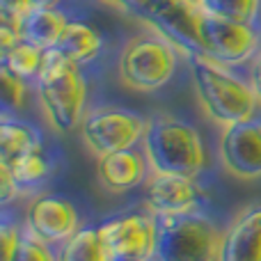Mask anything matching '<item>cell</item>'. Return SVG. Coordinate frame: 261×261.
I'll use <instances>...</instances> for the list:
<instances>
[{
    "instance_id": "obj_1",
    "label": "cell",
    "mask_w": 261,
    "mask_h": 261,
    "mask_svg": "<svg viewBox=\"0 0 261 261\" xmlns=\"http://www.w3.org/2000/svg\"><path fill=\"white\" fill-rule=\"evenodd\" d=\"M186 60L199 106L211 122L229 126L257 117L261 101L250 83L241 81L206 55H186Z\"/></svg>"
},
{
    "instance_id": "obj_2",
    "label": "cell",
    "mask_w": 261,
    "mask_h": 261,
    "mask_svg": "<svg viewBox=\"0 0 261 261\" xmlns=\"http://www.w3.org/2000/svg\"><path fill=\"white\" fill-rule=\"evenodd\" d=\"M35 85L50 126L60 133H71L85 117L87 83L81 67L73 64L60 48H48L44 50Z\"/></svg>"
},
{
    "instance_id": "obj_3",
    "label": "cell",
    "mask_w": 261,
    "mask_h": 261,
    "mask_svg": "<svg viewBox=\"0 0 261 261\" xmlns=\"http://www.w3.org/2000/svg\"><path fill=\"white\" fill-rule=\"evenodd\" d=\"M149 172L197 176L206 165L199 130L174 115H151L142 138Z\"/></svg>"
},
{
    "instance_id": "obj_4",
    "label": "cell",
    "mask_w": 261,
    "mask_h": 261,
    "mask_svg": "<svg viewBox=\"0 0 261 261\" xmlns=\"http://www.w3.org/2000/svg\"><path fill=\"white\" fill-rule=\"evenodd\" d=\"M151 261H218L222 234L202 211L153 216Z\"/></svg>"
},
{
    "instance_id": "obj_5",
    "label": "cell",
    "mask_w": 261,
    "mask_h": 261,
    "mask_svg": "<svg viewBox=\"0 0 261 261\" xmlns=\"http://www.w3.org/2000/svg\"><path fill=\"white\" fill-rule=\"evenodd\" d=\"M176 46L161 32H140L128 39L117 62L119 81L130 90L153 92L172 81L179 64Z\"/></svg>"
},
{
    "instance_id": "obj_6",
    "label": "cell",
    "mask_w": 261,
    "mask_h": 261,
    "mask_svg": "<svg viewBox=\"0 0 261 261\" xmlns=\"http://www.w3.org/2000/svg\"><path fill=\"white\" fill-rule=\"evenodd\" d=\"M199 37L202 53L222 67H241L245 62H252L261 46V37L254 25L227 21L206 14L204 9L199 18Z\"/></svg>"
},
{
    "instance_id": "obj_7",
    "label": "cell",
    "mask_w": 261,
    "mask_h": 261,
    "mask_svg": "<svg viewBox=\"0 0 261 261\" xmlns=\"http://www.w3.org/2000/svg\"><path fill=\"white\" fill-rule=\"evenodd\" d=\"M144 130L147 119L124 108H96L81 122L83 140L96 156L138 147V142L144 138Z\"/></svg>"
},
{
    "instance_id": "obj_8",
    "label": "cell",
    "mask_w": 261,
    "mask_h": 261,
    "mask_svg": "<svg viewBox=\"0 0 261 261\" xmlns=\"http://www.w3.org/2000/svg\"><path fill=\"white\" fill-rule=\"evenodd\" d=\"M202 7L190 0H151L144 21L172 41L184 55H204L199 37Z\"/></svg>"
},
{
    "instance_id": "obj_9",
    "label": "cell",
    "mask_w": 261,
    "mask_h": 261,
    "mask_svg": "<svg viewBox=\"0 0 261 261\" xmlns=\"http://www.w3.org/2000/svg\"><path fill=\"white\" fill-rule=\"evenodd\" d=\"M220 163L236 179H261V122L257 117L222 126Z\"/></svg>"
},
{
    "instance_id": "obj_10",
    "label": "cell",
    "mask_w": 261,
    "mask_h": 261,
    "mask_svg": "<svg viewBox=\"0 0 261 261\" xmlns=\"http://www.w3.org/2000/svg\"><path fill=\"white\" fill-rule=\"evenodd\" d=\"M147 208L153 216H174V213H195L204 202V193L195 176L163 174L151 172L147 179Z\"/></svg>"
},
{
    "instance_id": "obj_11",
    "label": "cell",
    "mask_w": 261,
    "mask_h": 261,
    "mask_svg": "<svg viewBox=\"0 0 261 261\" xmlns=\"http://www.w3.org/2000/svg\"><path fill=\"white\" fill-rule=\"evenodd\" d=\"M110 257H149L153 252L156 222L153 213H128L99 225Z\"/></svg>"
},
{
    "instance_id": "obj_12",
    "label": "cell",
    "mask_w": 261,
    "mask_h": 261,
    "mask_svg": "<svg viewBox=\"0 0 261 261\" xmlns=\"http://www.w3.org/2000/svg\"><path fill=\"white\" fill-rule=\"evenodd\" d=\"M25 229L48 245L64 243L81 229L76 206L58 195L37 197L25 211Z\"/></svg>"
},
{
    "instance_id": "obj_13",
    "label": "cell",
    "mask_w": 261,
    "mask_h": 261,
    "mask_svg": "<svg viewBox=\"0 0 261 261\" xmlns=\"http://www.w3.org/2000/svg\"><path fill=\"white\" fill-rule=\"evenodd\" d=\"M147 156L140 153L135 147L119 149V151L101 153L96 161V179L101 188L108 193L122 195L133 190L147 179Z\"/></svg>"
},
{
    "instance_id": "obj_14",
    "label": "cell",
    "mask_w": 261,
    "mask_h": 261,
    "mask_svg": "<svg viewBox=\"0 0 261 261\" xmlns=\"http://www.w3.org/2000/svg\"><path fill=\"white\" fill-rule=\"evenodd\" d=\"M218 261H261V204L243 208L222 231Z\"/></svg>"
},
{
    "instance_id": "obj_15",
    "label": "cell",
    "mask_w": 261,
    "mask_h": 261,
    "mask_svg": "<svg viewBox=\"0 0 261 261\" xmlns=\"http://www.w3.org/2000/svg\"><path fill=\"white\" fill-rule=\"evenodd\" d=\"M67 16L58 7H32L18 21L21 39L41 50L55 48L67 28Z\"/></svg>"
},
{
    "instance_id": "obj_16",
    "label": "cell",
    "mask_w": 261,
    "mask_h": 261,
    "mask_svg": "<svg viewBox=\"0 0 261 261\" xmlns=\"http://www.w3.org/2000/svg\"><path fill=\"white\" fill-rule=\"evenodd\" d=\"M41 147H44V140H41L39 128L5 113L0 122V165H9L23 153L41 151Z\"/></svg>"
},
{
    "instance_id": "obj_17",
    "label": "cell",
    "mask_w": 261,
    "mask_h": 261,
    "mask_svg": "<svg viewBox=\"0 0 261 261\" xmlns=\"http://www.w3.org/2000/svg\"><path fill=\"white\" fill-rule=\"evenodd\" d=\"M101 46H103V39L94 25L85 21H69L55 48L62 50L73 64L87 67L99 58Z\"/></svg>"
},
{
    "instance_id": "obj_18",
    "label": "cell",
    "mask_w": 261,
    "mask_h": 261,
    "mask_svg": "<svg viewBox=\"0 0 261 261\" xmlns=\"http://www.w3.org/2000/svg\"><path fill=\"white\" fill-rule=\"evenodd\" d=\"M58 261H110L99 227H81L60 248Z\"/></svg>"
},
{
    "instance_id": "obj_19",
    "label": "cell",
    "mask_w": 261,
    "mask_h": 261,
    "mask_svg": "<svg viewBox=\"0 0 261 261\" xmlns=\"http://www.w3.org/2000/svg\"><path fill=\"white\" fill-rule=\"evenodd\" d=\"M41 60H44V50L21 39L9 50H5L3 58H0V64L7 67L9 71H14L16 76L25 78V81H35L41 69Z\"/></svg>"
},
{
    "instance_id": "obj_20",
    "label": "cell",
    "mask_w": 261,
    "mask_h": 261,
    "mask_svg": "<svg viewBox=\"0 0 261 261\" xmlns=\"http://www.w3.org/2000/svg\"><path fill=\"white\" fill-rule=\"evenodd\" d=\"M261 0H204L202 9L213 16L227 18V21L236 23H248L254 25L259 16Z\"/></svg>"
},
{
    "instance_id": "obj_21",
    "label": "cell",
    "mask_w": 261,
    "mask_h": 261,
    "mask_svg": "<svg viewBox=\"0 0 261 261\" xmlns=\"http://www.w3.org/2000/svg\"><path fill=\"white\" fill-rule=\"evenodd\" d=\"M9 172L12 176L18 181L21 188H28V186H37L39 181H44L50 172V165L46 161L44 151H30V153H23L18 156L16 161H12L9 165Z\"/></svg>"
},
{
    "instance_id": "obj_22",
    "label": "cell",
    "mask_w": 261,
    "mask_h": 261,
    "mask_svg": "<svg viewBox=\"0 0 261 261\" xmlns=\"http://www.w3.org/2000/svg\"><path fill=\"white\" fill-rule=\"evenodd\" d=\"M0 87H3L5 113H18L28 101V83L25 78L16 76L7 67L0 64Z\"/></svg>"
},
{
    "instance_id": "obj_23",
    "label": "cell",
    "mask_w": 261,
    "mask_h": 261,
    "mask_svg": "<svg viewBox=\"0 0 261 261\" xmlns=\"http://www.w3.org/2000/svg\"><path fill=\"white\" fill-rule=\"evenodd\" d=\"M14 261H58V259L53 257L48 243H44L41 239H37L35 234H30V231L25 229Z\"/></svg>"
},
{
    "instance_id": "obj_24",
    "label": "cell",
    "mask_w": 261,
    "mask_h": 261,
    "mask_svg": "<svg viewBox=\"0 0 261 261\" xmlns=\"http://www.w3.org/2000/svg\"><path fill=\"white\" fill-rule=\"evenodd\" d=\"M23 231L18 229V225L5 220L0 227V248H3V261H14L18 252V245H21Z\"/></svg>"
},
{
    "instance_id": "obj_25",
    "label": "cell",
    "mask_w": 261,
    "mask_h": 261,
    "mask_svg": "<svg viewBox=\"0 0 261 261\" xmlns=\"http://www.w3.org/2000/svg\"><path fill=\"white\" fill-rule=\"evenodd\" d=\"M18 193H21V186H18V181L12 176L9 167L0 165V202L9 204L12 199L18 197Z\"/></svg>"
},
{
    "instance_id": "obj_26",
    "label": "cell",
    "mask_w": 261,
    "mask_h": 261,
    "mask_svg": "<svg viewBox=\"0 0 261 261\" xmlns=\"http://www.w3.org/2000/svg\"><path fill=\"white\" fill-rule=\"evenodd\" d=\"M101 3L110 5V7H115V9H122V12H126V14H133V16L144 18L151 0H101Z\"/></svg>"
},
{
    "instance_id": "obj_27",
    "label": "cell",
    "mask_w": 261,
    "mask_h": 261,
    "mask_svg": "<svg viewBox=\"0 0 261 261\" xmlns=\"http://www.w3.org/2000/svg\"><path fill=\"white\" fill-rule=\"evenodd\" d=\"M32 7H35L32 0H0L3 16H9V18H21L23 14H28Z\"/></svg>"
},
{
    "instance_id": "obj_28",
    "label": "cell",
    "mask_w": 261,
    "mask_h": 261,
    "mask_svg": "<svg viewBox=\"0 0 261 261\" xmlns=\"http://www.w3.org/2000/svg\"><path fill=\"white\" fill-rule=\"evenodd\" d=\"M250 85L254 87L259 101H261V53L252 60V71H250Z\"/></svg>"
},
{
    "instance_id": "obj_29",
    "label": "cell",
    "mask_w": 261,
    "mask_h": 261,
    "mask_svg": "<svg viewBox=\"0 0 261 261\" xmlns=\"http://www.w3.org/2000/svg\"><path fill=\"white\" fill-rule=\"evenodd\" d=\"M35 7H58L60 0H32Z\"/></svg>"
},
{
    "instance_id": "obj_30",
    "label": "cell",
    "mask_w": 261,
    "mask_h": 261,
    "mask_svg": "<svg viewBox=\"0 0 261 261\" xmlns=\"http://www.w3.org/2000/svg\"><path fill=\"white\" fill-rule=\"evenodd\" d=\"M110 261H151L149 257H110Z\"/></svg>"
},
{
    "instance_id": "obj_31",
    "label": "cell",
    "mask_w": 261,
    "mask_h": 261,
    "mask_svg": "<svg viewBox=\"0 0 261 261\" xmlns=\"http://www.w3.org/2000/svg\"><path fill=\"white\" fill-rule=\"evenodd\" d=\"M190 3H193V5H197V7H202V3H204V0H190Z\"/></svg>"
}]
</instances>
